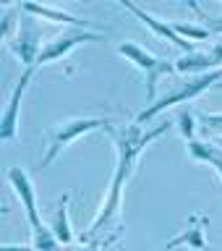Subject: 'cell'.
<instances>
[{
	"label": "cell",
	"mask_w": 222,
	"mask_h": 251,
	"mask_svg": "<svg viewBox=\"0 0 222 251\" xmlns=\"http://www.w3.org/2000/svg\"><path fill=\"white\" fill-rule=\"evenodd\" d=\"M162 131H168V121H162V123L157 126V128H152V131H144L139 123L113 126V128H107L110 139L115 141V154H118V160H115L113 180H110V186H107V196H105V201H102V207H99V212H97V217H94V223L89 225V230H86L84 241H97V235L118 217V212H121V201H123V188H125V183L131 180L133 168H136L141 152H144L149 141H154Z\"/></svg>",
	"instance_id": "1"
},
{
	"label": "cell",
	"mask_w": 222,
	"mask_h": 251,
	"mask_svg": "<svg viewBox=\"0 0 222 251\" xmlns=\"http://www.w3.org/2000/svg\"><path fill=\"white\" fill-rule=\"evenodd\" d=\"M113 121L105 115H86V118H68V121L63 123H55L50 131H47V149L42 154V160H39V168H47V165L55 162V157H58L63 149H66L71 141H76L78 136H84V133L89 131H107L113 128Z\"/></svg>",
	"instance_id": "2"
},
{
	"label": "cell",
	"mask_w": 222,
	"mask_h": 251,
	"mask_svg": "<svg viewBox=\"0 0 222 251\" xmlns=\"http://www.w3.org/2000/svg\"><path fill=\"white\" fill-rule=\"evenodd\" d=\"M220 81H222V68H215V71H207V74H199V76L188 78L186 84H178V89H173V92L165 94V97L154 100L152 107L141 110L139 118H136V123H139V126H141V123H149L154 115H160L162 110H168V107H173V105H180V102H188V100L199 97V94H204L207 89H215Z\"/></svg>",
	"instance_id": "3"
},
{
	"label": "cell",
	"mask_w": 222,
	"mask_h": 251,
	"mask_svg": "<svg viewBox=\"0 0 222 251\" xmlns=\"http://www.w3.org/2000/svg\"><path fill=\"white\" fill-rule=\"evenodd\" d=\"M118 55H123L125 60H131L139 71H144V76H147V100L149 102L154 100L157 78L168 76V74H175V63H170L165 58H157L154 52H149L147 47H141L139 42H133V39L118 45Z\"/></svg>",
	"instance_id": "4"
},
{
	"label": "cell",
	"mask_w": 222,
	"mask_h": 251,
	"mask_svg": "<svg viewBox=\"0 0 222 251\" xmlns=\"http://www.w3.org/2000/svg\"><path fill=\"white\" fill-rule=\"evenodd\" d=\"M107 34L105 31H97V29H63L60 34H55L52 39H47L42 45V52H39V66L42 63H52L58 58H66L71 50H76L78 45L84 42H99V39H105Z\"/></svg>",
	"instance_id": "5"
},
{
	"label": "cell",
	"mask_w": 222,
	"mask_h": 251,
	"mask_svg": "<svg viewBox=\"0 0 222 251\" xmlns=\"http://www.w3.org/2000/svg\"><path fill=\"white\" fill-rule=\"evenodd\" d=\"M42 34H39L37 24L31 19H19L16 37L8 42V47L16 52V58L24 63V68H37L39 66V52H42Z\"/></svg>",
	"instance_id": "6"
},
{
	"label": "cell",
	"mask_w": 222,
	"mask_h": 251,
	"mask_svg": "<svg viewBox=\"0 0 222 251\" xmlns=\"http://www.w3.org/2000/svg\"><path fill=\"white\" fill-rule=\"evenodd\" d=\"M5 178H8V183L13 186V191H16V196H19L24 212H26V220H29L31 230H39V227H42L45 223H42V217H39V209H37V191H34V183H31L29 173L21 170V168H8Z\"/></svg>",
	"instance_id": "7"
},
{
	"label": "cell",
	"mask_w": 222,
	"mask_h": 251,
	"mask_svg": "<svg viewBox=\"0 0 222 251\" xmlns=\"http://www.w3.org/2000/svg\"><path fill=\"white\" fill-rule=\"evenodd\" d=\"M37 68H24V74L19 78V84L13 86V94L8 100V105L3 110V118H0V139L3 141H11L16 133H19V110H21V97L26 94L29 89V81L34 76Z\"/></svg>",
	"instance_id": "8"
},
{
	"label": "cell",
	"mask_w": 222,
	"mask_h": 251,
	"mask_svg": "<svg viewBox=\"0 0 222 251\" xmlns=\"http://www.w3.org/2000/svg\"><path fill=\"white\" fill-rule=\"evenodd\" d=\"M123 5H125V11H131V13L136 16V19H139L141 24H147V26L152 29L160 39H168V42H173L175 47H180V50H183V55H186V52H194V45L188 42V39L178 37V34H175V29L170 26V21L157 19L154 13H149V11H144V8H139L136 3H123Z\"/></svg>",
	"instance_id": "9"
},
{
	"label": "cell",
	"mask_w": 222,
	"mask_h": 251,
	"mask_svg": "<svg viewBox=\"0 0 222 251\" xmlns=\"http://www.w3.org/2000/svg\"><path fill=\"white\" fill-rule=\"evenodd\" d=\"M21 11L29 13V16H39V19L55 21V24H68V26H74V29H94V24L78 19V16L68 13V11H60V8L39 5V3H21Z\"/></svg>",
	"instance_id": "10"
},
{
	"label": "cell",
	"mask_w": 222,
	"mask_h": 251,
	"mask_svg": "<svg viewBox=\"0 0 222 251\" xmlns=\"http://www.w3.org/2000/svg\"><path fill=\"white\" fill-rule=\"evenodd\" d=\"M209 217L207 215H191L188 217V225L186 230H180L178 235H173L175 246H191V249H199V251H207V238H204V227H207Z\"/></svg>",
	"instance_id": "11"
},
{
	"label": "cell",
	"mask_w": 222,
	"mask_h": 251,
	"mask_svg": "<svg viewBox=\"0 0 222 251\" xmlns=\"http://www.w3.org/2000/svg\"><path fill=\"white\" fill-rule=\"evenodd\" d=\"M215 66H217V60L209 50L207 52L194 50V52L180 55L175 60V74H207V71H215Z\"/></svg>",
	"instance_id": "12"
},
{
	"label": "cell",
	"mask_w": 222,
	"mask_h": 251,
	"mask_svg": "<svg viewBox=\"0 0 222 251\" xmlns=\"http://www.w3.org/2000/svg\"><path fill=\"white\" fill-rule=\"evenodd\" d=\"M188 154H191L194 160H199V162H209L212 168L217 170V176L222 178V149L217 144L194 139V141H188Z\"/></svg>",
	"instance_id": "13"
},
{
	"label": "cell",
	"mask_w": 222,
	"mask_h": 251,
	"mask_svg": "<svg viewBox=\"0 0 222 251\" xmlns=\"http://www.w3.org/2000/svg\"><path fill=\"white\" fill-rule=\"evenodd\" d=\"M68 201H71V194H63V199L58 201V209H55L52 215V233L58 235V241L63 246H68L71 241H74V233H71V223H68Z\"/></svg>",
	"instance_id": "14"
},
{
	"label": "cell",
	"mask_w": 222,
	"mask_h": 251,
	"mask_svg": "<svg viewBox=\"0 0 222 251\" xmlns=\"http://www.w3.org/2000/svg\"><path fill=\"white\" fill-rule=\"evenodd\" d=\"M170 26L175 29L178 37L188 39V42H204V39L209 37V29L201 26V24H196V21H170Z\"/></svg>",
	"instance_id": "15"
},
{
	"label": "cell",
	"mask_w": 222,
	"mask_h": 251,
	"mask_svg": "<svg viewBox=\"0 0 222 251\" xmlns=\"http://www.w3.org/2000/svg\"><path fill=\"white\" fill-rule=\"evenodd\" d=\"M58 235L52 233L50 225H42L39 230H31V246H34L37 251H55V246H58Z\"/></svg>",
	"instance_id": "16"
},
{
	"label": "cell",
	"mask_w": 222,
	"mask_h": 251,
	"mask_svg": "<svg viewBox=\"0 0 222 251\" xmlns=\"http://www.w3.org/2000/svg\"><path fill=\"white\" fill-rule=\"evenodd\" d=\"M199 121L207 131H222V113H201Z\"/></svg>",
	"instance_id": "17"
},
{
	"label": "cell",
	"mask_w": 222,
	"mask_h": 251,
	"mask_svg": "<svg viewBox=\"0 0 222 251\" xmlns=\"http://www.w3.org/2000/svg\"><path fill=\"white\" fill-rule=\"evenodd\" d=\"M180 133H183L186 141H194V115L191 113L180 115Z\"/></svg>",
	"instance_id": "18"
},
{
	"label": "cell",
	"mask_w": 222,
	"mask_h": 251,
	"mask_svg": "<svg viewBox=\"0 0 222 251\" xmlns=\"http://www.w3.org/2000/svg\"><path fill=\"white\" fill-rule=\"evenodd\" d=\"M63 251H99V241H81V243H68Z\"/></svg>",
	"instance_id": "19"
},
{
	"label": "cell",
	"mask_w": 222,
	"mask_h": 251,
	"mask_svg": "<svg viewBox=\"0 0 222 251\" xmlns=\"http://www.w3.org/2000/svg\"><path fill=\"white\" fill-rule=\"evenodd\" d=\"M207 29H209V34H222V16L207 19Z\"/></svg>",
	"instance_id": "20"
},
{
	"label": "cell",
	"mask_w": 222,
	"mask_h": 251,
	"mask_svg": "<svg viewBox=\"0 0 222 251\" xmlns=\"http://www.w3.org/2000/svg\"><path fill=\"white\" fill-rule=\"evenodd\" d=\"M212 55H215V60H217V66H222V39H217L215 45H212Z\"/></svg>",
	"instance_id": "21"
},
{
	"label": "cell",
	"mask_w": 222,
	"mask_h": 251,
	"mask_svg": "<svg viewBox=\"0 0 222 251\" xmlns=\"http://www.w3.org/2000/svg\"><path fill=\"white\" fill-rule=\"evenodd\" d=\"M0 251H37L34 246H19V243H5Z\"/></svg>",
	"instance_id": "22"
},
{
	"label": "cell",
	"mask_w": 222,
	"mask_h": 251,
	"mask_svg": "<svg viewBox=\"0 0 222 251\" xmlns=\"http://www.w3.org/2000/svg\"><path fill=\"white\" fill-rule=\"evenodd\" d=\"M173 249H178V246H175V241H173V238H170V241H168V243H165V246H162L160 251H173Z\"/></svg>",
	"instance_id": "23"
},
{
	"label": "cell",
	"mask_w": 222,
	"mask_h": 251,
	"mask_svg": "<svg viewBox=\"0 0 222 251\" xmlns=\"http://www.w3.org/2000/svg\"><path fill=\"white\" fill-rule=\"evenodd\" d=\"M207 251H215V249H207Z\"/></svg>",
	"instance_id": "24"
}]
</instances>
